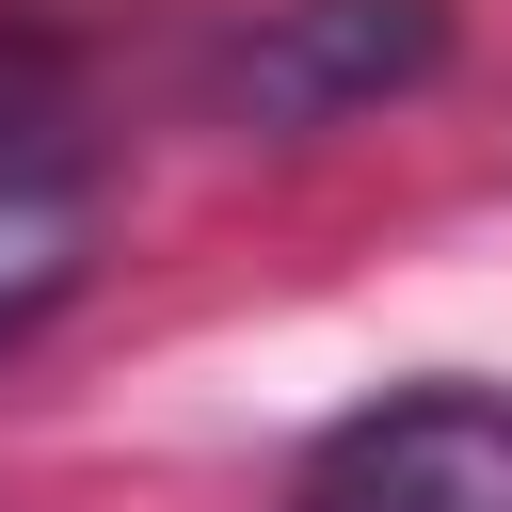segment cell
Returning <instances> with one entry per match:
<instances>
[{
  "label": "cell",
  "instance_id": "1",
  "mask_svg": "<svg viewBox=\"0 0 512 512\" xmlns=\"http://www.w3.org/2000/svg\"><path fill=\"white\" fill-rule=\"evenodd\" d=\"M288 512H512V384H400L288 464Z\"/></svg>",
  "mask_w": 512,
  "mask_h": 512
},
{
  "label": "cell",
  "instance_id": "3",
  "mask_svg": "<svg viewBox=\"0 0 512 512\" xmlns=\"http://www.w3.org/2000/svg\"><path fill=\"white\" fill-rule=\"evenodd\" d=\"M80 256H96V144L32 64H0V336H32L80 288Z\"/></svg>",
  "mask_w": 512,
  "mask_h": 512
},
{
  "label": "cell",
  "instance_id": "2",
  "mask_svg": "<svg viewBox=\"0 0 512 512\" xmlns=\"http://www.w3.org/2000/svg\"><path fill=\"white\" fill-rule=\"evenodd\" d=\"M448 64V0H272L240 48H224V112L240 128H352L384 96H416Z\"/></svg>",
  "mask_w": 512,
  "mask_h": 512
}]
</instances>
